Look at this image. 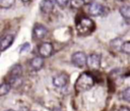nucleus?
<instances>
[{
  "label": "nucleus",
  "mask_w": 130,
  "mask_h": 111,
  "mask_svg": "<svg viewBox=\"0 0 130 111\" xmlns=\"http://www.w3.org/2000/svg\"><path fill=\"white\" fill-rule=\"evenodd\" d=\"M93 85H94L93 76L88 72H82L77 77L74 88H75V91L77 93H81V92L88 91L89 89L92 88Z\"/></svg>",
  "instance_id": "nucleus-1"
},
{
  "label": "nucleus",
  "mask_w": 130,
  "mask_h": 111,
  "mask_svg": "<svg viewBox=\"0 0 130 111\" xmlns=\"http://www.w3.org/2000/svg\"><path fill=\"white\" fill-rule=\"evenodd\" d=\"M71 61L72 63L79 68H82L86 65V61H87V56L84 54V52H75L72 54L71 56Z\"/></svg>",
  "instance_id": "nucleus-2"
},
{
  "label": "nucleus",
  "mask_w": 130,
  "mask_h": 111,
  "mask_svg": "<svg viewBox=\"0 0 130 111\" xmlns=\"http://www.w3.org/2000/svg\"><path fill=\"white\" fill-rule=\"evenodd\" d=\"M93 26H94L93 22L90 19L84 17L80 20L79 25L77 26V30L80 34H87V33H90V31L93 29Z\"/></svg>",
  "instance_id": "nucleus-3"
},
{
  "label": "nucleus",
  "mask_w": 130,
  "mask_h": 111,
  "mask_svg": "<svg viewBox=\"0 0 130 111\" xmlns=\"http://www.w3.org/2000/svg\"><path fill=\"white\" fill-rule=\"evenodd\" d=\"M87 11H88V14L91 16H100L105 13V7L101 3L93 2L90 5H88Z\"/></svg>",
  "instance_id": "nucleus-4"
},
{
  "label": "nucleus",
  "mask_w": 130,
  "mask_h": 111,
  "mask_svg": "<svg viewBox=\"0 0 130 111\" xmlns=\"http://www.w3.org/2000/svg\"><path fill=\"white\" fill-rule=\"evenodd\" d=\"M86 65L90 69H94V70L99 69L100 66H101V56L99 54H95V53H92V54L88 55Z\"/></svg>",
  "instance_id": "nucleus-5"
},
{
  "label": "nucleus",
  "mask_w": 130,
  "mask_h": 111,
  "mask_svg": "<svg viewBox=\"0 0 130 111\" xmlns=\"http://www.w3.org/2000/svg\"><path fill=\"white\" fill-rule=\"evenodd\" d=\"M52 53H53V45L51 43L45 42L39 46V54L41 57L47 58V57L51 56Z\"/></svg>",
  "instance_id": "nucleus-6"
},
{
  "label": "nucleus",
  "mask_w": 130,
  "mask_h": 111,
  "mask_svg": "<svg viewBox=\"0 0 130 111\" xmlns=\"http://www.w3.org/2000/svg\"><path fill=\"white\" fill-rule=\"evenodd\" d=\"M47 33H48V30L43 24L37 23V24H35V26L32 29V35H34V38L36 40H42V39H44L46 37Z\"/></svg>",
  "instance_id": "nucleus-7"
},
{
  "label": "nucleus",
  "mask_w": 130,
  "mask_h": 111,
  "mask_svg": "<svg viewBox=\"0 0 130 111\" xmlns=\"http://www.w3.org/2000/svg\"><path fill=\"white\" fill-rule=\"evenodd\" d=\"M68 76L65 73H60L57 74L56 76L53 77V85L56 88H63L68 84Z\"/></svg>",
  "instance_id": "nucleus-8"
},
{
  "label": "nucleus",
  "mask_w": 130,
  "mask_h": 111,
  "mask_svg": "<svg viewBox=\"0 0 130 111\" xmlns=\"http://www.w3.org/2000/svg\"><path fill=\"white\" fill-rule=\"evenodd\" d=\"M14 41V36L13 35H6L5 37H3L1 39V42H0V50L1 52H4L6 49H8L11 44L13 43Z\"/></svg>",
  "instance_id": "nucleus-9"
},
{
  "label": "nucleus",
  "mask_w": 130,
  "mask_h": 111,
  "mask_svg": "<svg viewBox=\"0 0 130 111\" xmlns=\"http://www.w3.org/2000/svg\"><path fill=\"white\" fill-rule=\"evenodd\" d=\"M40 9L43 13H50L54 9V2L52 0H42L40 3Z\"/></svg>",
  "instance_id": "nucleus-10"
},
{
  "label": "nucleus",
  "mask_w": 130,
  "mask_h": 111,
  "mask_svg": "<svg viewBox=\"0 0 130 111\" xmlns=\"http://www.w3.org/2000/svg\"><path fill=\"white\" fill-rule=\"evenodd\" d=\"M29 65H30L31 69H34V70H40L44 66V58L41 57V56H36V57H34V58L30 59Z\"/></svg>",
  "instance_id": "nucleus-11"
},
{
  "label": "nucleus",
  "mask_w": 130,
  "mask_h": 111,
  "mask_svg": "<svg viewBox=\"0 0 130 111\" xmlns=\"http://www.w3.org/2000/svg\"><path fill=\"white\" fill-rule=\"evenodd\" d=\"M21 74H22V68L20 64L13 65L9 71V76H21Z\"/></svg>",
  "instance_id": "nucleus-12"
},
{
  "label": "nucleus",
  "mask_w": 130,
  "mask_h": 111,
  "mask_svg": "<svg viewBox=\"0 0 130 111\" xmlns=\"http://www.w3.org/2000/svg\"><path fill=\"white\" fill-rule=\"evenodd\" d=\"M120 14L125 19H130V5H123L119 8Z\"/></svg>",
  "instance_id": "nucleus-13"
},
{
  "label": "nucleus",
  "mask_w": 130,
  "mask_h": 111,
  "mask_svg": "<svg viewBox=\"0 0 130 111\" xmlns=\"http://www.w3.org/2000/svg\"><path fill=\"white\" fill-rule=\"evenodd\" d=\"M8 82L11 85V87L17 88L22 84V79H21V76H9Z\"/></svg>",
  "instance_id": "nucleus-14"
},
{
  "label": "nucleus",
  "mask_w": 130,
  "mask_h": 111,
  "mask_svg": "<svg viewBox=\"0 0 130 111\" xmlns=\"http://www.w3.org/2000/svg\"><path fill=\"white\" fill-rule=\"evenodd\" d=\"M11 89V85L8 81H4L1 84L0 86V96H4L6 94H8V92Z\"/></svg>",
  "instance_id": "nucleus-15"
},
{
  "label": "nucleus",
  "mask_w": 130,
  "mask_h": 111,
  "mask_svg": "<svg viewBox=\"0 0 130 111\" xmlns=\"http://www.w3.org/2000/svg\"><path fill=\"white\" fill-rule=\"evenodd\" d=\"M15 0H0V7L3 9H8L13 6Z\"/></svg>",
  "instance_id": "nucleus-16"
},
{
  "label": "nucleus",
  "mask_w": 130,
  "mask_h": 111,
  "mask_svg": "<svg viewBox=\"0 0 130 111\" xmlns=\"http://www.w3.org/2000/svg\"><path fill=\"white\" fill-rule=\"evenodd\" d=\"M71 7L74 9H79L84 4V0H70Z\"/></svg>",
  "instance_id": "nucleus-17"
},
{
  "label": "nucleus",
  "mask_w": 130,
  "mask_h": 111,
  "mask_svg": "<svg viewBox=\"0 0 130 111\" xmlns=\"http://www.w3.org/2000/svg\"><path fill=\"white\" fill-rule=\"evenodd\" d=\"M121 51L125 54H130V41H126L121 45Z\"/></svg>",
  "instance_id": "nucleus-18"
},
{
  "label": "nucleus",
  "mask_w": 130,
  "mask_h": 111,
  "mask_svg": "<svg viewBox=\"0 0 130 111\" xmlns=\"http://www.w3.org/2000/svg\"><path fill=\"white\" fill-rule=\"evenodd\" d=\"M122 98L124 101H127V102H130V87L125 89L122 93Z\"/></svg>",
  "instance_id": "nucleus-19"
},
{
  "label": "nucleus",
  "mask_w": 130,
  "mask_h": 111,
  "mask_svg": "<svg viewBox=\"0 0 130 111\" xmlns=\"http://www.w3.org/2000/svg\"><path fill=\"white\" fill-rule=\"evenodd\" d=\"M29 48H30V46H29V44L28 43H24L22 46H21V48H20V54H23V53H26L28 50H29Z\"/></svg>",
  "instance_id": "nucleus-20"
},
{
  "label": "nucleus",
  "mask_w": 130,
  "mask_h": 111,
  "mask_svg": "<svg viewBox=\"0 0 130 111\" xmlns=\"http://www.w3.org/2000/svg\"><path fill=\"white\" fill-rule=\"evenodd\" d=\"M68 2H69V0H56V3L60 6V7H66L67 6V4H68Z\"/></svg>",
  "instance_id": "nucleus-21"
},
{
  "label": "nucleus",
  "mask_w": 130,
  "mask_h": 111,
  "mask_svg": "<svg viewBox=\"0 0 130 111\" xmlns=\"http://www.w3.org/2000/svg\"><path fill=\"white\" fill-rule=\"evenodd\" d=\"M118 111H130V109H129V108H127V107H121Z\"/></svg>",
  "instance_id": "nucleus-22"
},
{
  "label": "nucleus",
  "mask_w": 130,
  "mask_h": 111,
  "mask_svg": "<svg viewBox=\"0 0 130 111\" xmlns=\"http://www.w3.org/2000/svg\"><path fill=\"white\" fill-rule=\"evenodd\" d=\"M91 3H93V0H84V4H87V5H90Z\"/></svg>",
  "instance_id": "nucleus-23"
},
{
  "label": "nucleus",
  "mask_w": 130,
  "mask_h": 111,
  "mask_svg": "<svg viewBox=\"0 0 130 111\" xmlns=\"http://www.w3.org/2000/svg\"><path fill=\"white\" fill-rule=\"evenodd\" d=\"M52 111H63V110H62L61 108H59V107H57V108H54V109H53Z\"/></svg>",
  "instance_id": "nucleus-24"
},
{
  "label": "nucleus",
  "mask_w": 130,
  "mask_h": 111,
  "mask_svg": "<svg viewBox=\"0 0 130 111\" xmlns=\"http://www.w3.org/2000/svg\"><path fill=\"white\" fill-rule=\"evenodd\" d=\"M19 111H28V110H27L26 108H21V109H20Z\"/></svg>",
  "instance_id": "nucleus-25"
},
{
  "label": "nucleus",
  "mask_w": 130,
  "mask_h": 111,
  "mask_svg": "<svg viewBox=\"0 0 130 111\" xmlns=\"http://www.w3.org/2000/svg\"><path fill=\"white\" fill-rule=\"evenodd\" d=\"M22 2H24V3H27V2H29V1H31V0H21Z\"/></svg>",
  "instance_id": "nucleus-26"
},
{
  "label": "nucleus",
  "mask_w": 130,
  "mask_h": 111,
  "mask_svg": "<svg viewBox=\"0 0 130 111\" xmlns=\"http://www.w3.org/2000/svg\"><path fill=\"white\" fill-rule=\"evenodd\" d=\"M6 111H14V110H11V109H9V110H6Z\"/></svg>",
  "instance_id": "nucleus-27"
},
{
  "label": "nucleus",
  "mask_w": 130,
  "mask_h": 111,
  "mask_svg": "<svg viewBox=\"0 0 130 111\" xmlns=\"http://www.w3.org/2000/svg\"><path fill=\"white\" fill-rule=\"evenodd\" d=\"M118 1H121L122 2V1H125V0H118Z\"/></svg>",
  "instance_id": "nucleus-28"
}]
</instances>
